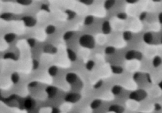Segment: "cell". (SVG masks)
<instances>
[{
  "label": "cell",
  "mask_w": 162,
  "mask_h": 113,
  "mask_svg": "<svg viewBox=\"0 0 162 113\" xmlns=\"http://www.w3.org/2000/svg\"><path fill=\"white\" fill-rule=\"evenodd\" d=\"M111 71L115 74H120L123 72V69L119 66H111Z\"/></svg>",
  "instance_id": "d6986e66"
},
{
  "label": "cell",
  "mask_w": 162,
  "mask_h": 113,
  "mask_svg": "<svg viewBox=\"0 0 162 113\" xmlns=\"http://www.w3.org/2000/svg\"><path fill=\"white\" fill-rule=\"evenodd\" d=\"M95 67V62L92 60H89L88 63H86V68L87 70H88V71H91V70L94 68Z\"/></svg>",
  "instance_id": "4316f807"
},
{
  "label": "cell",
  "mask_w": 162,
  "mask_h": 113,
  "mask_svg": "<svg viewBox=\"0 0 162 113\" xmlns=\"http://www.w3.org/2000/svg\"><path fill=\"white\" fill-rule=\"evenodd\" d=\"M102 85H103V81H102V80H99V81H98V82H96V84H95V86H94V88L95 89L100 88L102 86Z\"/></svg>",
  "instance_id": "e575fe53"
},
{
  "label": "cell",
  "mask_w": 162,
  "mask_h": 113,
  "mask_svg": "<svg viewBox=\"0 0 162 113\" xmlns=\"http://www.w3.org/2000/svg\"><path fill=\"white\" fill-rule=\"evenodd\" d=\"M22 21L27 27H34L37 23L36 19L31 16H25L22 18Z\"/></svg>",
  "instance_id": "52a82bcc"
},
{
  "label": "cell",
  "mask_w": 162,
  "mask_h": 113,
  "mask_svg": "<svg viewBox=\"0 0 162 113\" xmlns=\"http://www.w3.org/2000/svg\"><path fill=\"white\" fill-rule=\"evenodd\" d=\"M125 58L127 60H132V59H138L141 60L142 59V54L140 52L135 50H130L126 52Z\"/></svg>",
  "instance_id": "3957f363"
},
{
  "label": "cell",
  "mask_w": 162,
  "mask_h": 113,
  "mask_svg": "<svg viewBox=\"0 0 162 113\" xmlns=\"http://www.w3.org/2000/svg\"><path fill=\"white\" fill-rule=\"evenodd\" d=\"M15 38H16V35L11 33H7L6 35H5L4 40H6L7 43H12V42L15 40Z\"/></svg>",
  "instance_id": "e0dca14e"
},
{
  "label": "cell",
  "mask_w": 162,
  "mask_h": 113,
  "mask_svg": "<svg viewBox=\"0 0 162 113\" xmlns=\"http://www.w3.org/2000/svg\"><path fill=\"white\" fill-rule=\"evenodd\" d=\"M143 40L145 41V43L148 44H152L154 42V35L150 32H148V33H145L143 35Z\"/></svg>",
  "instance_id": "30bf717a"
},
{
  "label": "cell",
  "mask_w": 162,
  "mask_h": 113,
  "mask_svg": "<svg viewBox=\"0 0 162 113\" xmlns=\"http://www.w3.org/2000/svg\"><path fill=\"white\" fill-rule=\"evenodd\" d=\"M38 67H39V62H38V60H36V59H34V60L33 61V69H38Z\"/></svg>",
  "instance_id": "836d02e7"
},
{
  "label": "cell",
  "mask_w": 162,
  "mask_h": 113,
  "mask_svg": "<svg viewBox=\"0 0 162 113\" xmlns=\"http://www.w3.org/2000/svg\"><path fill=\"white\" fill-rule=\"evenodd\" d=\"M45 52H50V53H55L57 52V48H53L52 45H50V44H48V45H46L45 46Z\"/></svg>",
  "instance_id": "603a6c76"
},
{
  "label": "cell",
  "mask_w": 162,
  "mask_h": 113,
  "mask_svg": "<svg viewBox=\"0 0 162 113\" xmlns=\"http://www.w3.org/2000/svg\"><path fill=\"white\" fill-rule=\"evenodd\" d=\"M160 42H161V44H162V37H161V41H160Z\"/></svg>",
  "instance_id": "7dc6e473"
},
{
  "label": "cell",
  "mask_w": 162,
  "mask_h": 113,
  "mask_svg": "<svg viewBox=\"0 0 162 113\" xmlns=\"http://www.w3.org/2000/svg\"><path fill=\"white\" fill-rule=\"evenodd\" d=\"M4 59H16L15 58V55L14 53L9 52L6 53V55H4Z\"/></svg>",
  "instance_id": "f546056e"
},
{
  "label": "cell",
  "mask_w": 162,
  "mask_h": 113,
  "mask_svg": "<svg viewBox=\"0 0 162 113\" xmlns=\"http://www.w3.org/2000/svg\"><path fill=\"white\" fill-rule=\"evenodd\" d=\"M109 111L114 113H123L125 111V108L119 105H112L110 106Z\"/></svg>",
  "instance_id": "9c48e42d"
},
{
  "label": "cell",
  "mask_w": 162,
  "mask_h": 113,
  "mask_svg": "<svg viewBox=\"0 0 162 113\" xmlns=\"http://www.w3.org/2000/svg\"><path fill=\"white\" fill-rule=\"evenodd\" d=\"M145 17H146V13L144 12L142 13L141 14V16H140V19H141V20H144V19L145 18Z\"/></svg>",
  "instance_id": "60d3db41"
},
{
  "label": "cell",
  "mask_w": 162,
  "mask_h": 113,
  "mask_svg": "<svg viewBox=\"0 0 162 113\" xmlns=\"http://www.w3.org/2000/svg\"><path fill=\"white\" fill-rule=\"evenodd\" d=\"M48 73L50 76L54 77V76L57 75V73H58V68H57L56 66H52V67H50L48 68Z\"/></svg>",
  "instance_id": "9a60e30c"
},
{
  "label": "cell",
  "mask_w": 162,
  "mask_h": 113,
  "mask_svg": "<svg viewBox=\"0 0 162 113\" xmlns=\"http://www.w3.org/2000/svg\"><path fill=\"white\" fill-rule=\"evenodd\" d=\"M158 21L160 22V24H162V12H160L158 15Z\"/></svg>",
  "instance_id": "ab89813d"
},
{
  "label": "cell",
  "mask_w": 162,
  "mask_h": 113,
  "mask_svg": "<svg viewBox=\"0 0 162 113\" xmlns=\"http://www.w3.org/2000/svg\"><path fill=\"white\" fill-rule=\"evenodd\" d=\"M79 42H80V46L84 47L85 48L91 49V48H95V39L90 34H84V35L80 36Z\"/></svg>",
  "instance_id": "6da1fadb"
},
{
  "label": "cell",
  "mask_w": 162,
  "mask_h": 113,
  "mask_svg": "<svg viewBox=\"0 0 162 113\" xmlns=\"http://www.w3.org/2000/svg\"><path fill=\"white\" fill-rule=\"evenodd\" d=\"M126 2H128V3H131V4H133V3H135V2H137V0H126Z\"/></svg>",
  "instance_id": "7bdbcfd3"
},
{
  "label": "cell",
  "mask_w": 162,
  "mask_h": 113,
  "mask_svg": "<svg viewBox=\"0 0 162 113\" xmlns=\"http://www.w3.org/2000/svg\"><path fill=\"white\" fill-rule=\"evenodd\" d=\"M102 105V101L101 100L99 99H95L91 103V108L92 109H97L99 108V106Z\"/></svg>",
  "instance_id": "ac0fdd59"
},
{
  "label": "cell",
  "mask_w": 162,
  "mask_h": 113,
  "mask_svg": "<svg viewBox=\"0 0 162 113\" xmlns=\"http://www.w3.org/2000/svg\"><path fill=\"white\" fill-rule=\"evenodd\" d=\"M33 2V0H17V2H18L19 4L24 5V6H29Z\"/></svg>",
  "instance_id": "83f0119b"
},
{
  "label": "cell",
  "mask_w": 162,
  "mask_h": 113,
  "mask_svg": "<svg viewBox=\"0 0 162 113\" xmlns=\"http://www.w3.org/2000/svg\"><path fill=\"white\" fill-rule=\"evenodd\" d=\"M117 17L119 19H121V20H124V19H126L127 17V15L125 13H119Z\"/></svg>",
  "instance_id": "d6a6232c"
},
{
  "label": "cell",
  "mask_w": 162,
  "mask_h": 113,
  "mask_svg": "<svg viewBox=\"0 0 162 113\" xmlns=\"http://www.w3.org/2000/svg\"><path fill=\"white\" fill-rule=\"evenodd\" d=\"M81 98V95L78 93H75V92H72V93H68L67 95L64 97V100L67 102L69 103H76L78 102L79 101Z\"/></svg>",
  "instance_id": "277c9868"
},
{
  "label": "cell",
  "mask_w": 162,
  "mask_h": 113,
  "mask_svg": "<svg viewBox=\"0 0 162 113\" xmlns=\"http://www.w3.org/2000/svg\"><path fill=\"white\" fill-rule=\"evenodd\" d=\"M159 87H160V89L162 90V80H161V82H160V83H159Z\"/></svg>",
  "instance_id": "ee69618b"
},
{
  "label": "cell",
  "mask_w": 162,
  "mask_h": 113,
  "mask_svg": "<svg viewBox=\"0 0 162 113\" xmlns=\"http://www.w3.org/2000/svg\"><path fill=\"white\" fill-rule=\"evenodd\" d=\"M74 35V33L72 31H68L66 32L64 34V40H70L71 38Z\"/></svg>",
  "instance_id": "d4e9b609"
},
{
  "label": "cell",
  "mask_w": 162,
  "mask_h": 113,
  "mask_svg": "<svg viewBox=\"0 0 162 113\" xmlns=\"http://www.w3.org/2000/svg\"><path fill=\"white\" fill-rule=\"evenodd\" d=\"M132 38V33H131L130 31H126L123 33V39H124L126 41H129V40H131Z\"/></svg>",
  "instance_id": "cb8c5ba5"
},
{
  "label": "cell",
  "mask_w": 162,
  "mask_h": 113,
  "mask_svg": "<svg viewBox=\"0 0 162 113\" xmlns=\"http://www.w3.org/2000/svg\"><path fill=\"white\" fill-rule=\"evenodd\" d=\"M102 31L104 34H109L111 31V24L108 21H105L102 25Z\"/></svg>",
  "instance_id": "8fae6325"
},
{
  "label": "cell",
  "mask_w": 162,
  "mask_h": 113,
  "mask_svg": "<svg viewBox=\"0 0 162 113\" xmlns=\"http://www.w3.org/2000/svg\"><path fill=\"white\" fill-rule=\"evenodd\" d=\"M140 78H141V74L140 73H136L134 75V79L135 81H137V82H138Z\"/></svg>",
  "instance_id": "d590c367"
},
{
  "label": "cell",
  "mask_w": 162,
  "mask_h": 113,
  "mask_svg": "<svg viewBox=\"0 0 162 113\" xmlns=\"http://www.w3.org/2000/svg\"><path fill=\"white\" fill-rule=\"evenodd\" d=\"M66 82H68L70 85H73V84L76 83L78 80V76L77 74L75 73H72V72H70V73H68L66 74L65 77Z\"/></svg>",
  "instance_id": "8992f818"
},
{
  "label": "cell",
  "mask_w": 162,
  "mask_h": 113,
  "mask_svg": "<svg viewBox=\"0 0 162 113\" xmlns=\"http://www.w3.org/2000/svg\"><path fill=\"white\" fill-rule=\"evenodd\" d=\"M55 31H56V28H55L54 25H48L46 29H45V33H46L47 34H49V35L54 33Z\"/></svg>",
  "instance_id": "44dd1931"
},
{
  "label": "cell",
  "mask_w": 162,
  "mask_h": 113,
  "mask_svg": "<svg viewBox=\"0 0 162 113\" xmlns=\"http://www.w3.org/2000/svg\"><path fill=\"white\" fill-rule=\"evenodd\" d=\"M36 106V102L32 97H27L25 98L23 101V107L24 108L26 109L27 111H32L34 110V108Z\"/></svg>",
  "instance_id": "5b68a950"
},
{
  "label": "cell",
  "mask_w": 162,
  "mask_h": 113,
  "mask_svg": "<svg viewBox=\"0 0 162 113\" xmlns=\"http://www.w3.org/2000/svg\"><path fill=\"white\" fill-rule=\"evenodd\" d=\"M114 52H115V48L114 47L109 46L105 48V53L107 55H112L114 54Z\"/></svg>",
  "instance_id": "484cf974"
},
{
  "label": "cell",
  "mask_w": 162,
  "mask_h": 113,
  "mask_svg": "<svg viewBox=\"0 0 162 113\" xmlns=\"http://www.w3.org/2000/svg\"><path fill=\"white\" fill-rule=\"evenodd\" d=\"M94 22V17L91 15H89V16H87L84 19V24L86 25H90Z\"/></svg>",
  "instance_id": "7402d4cb"
},
{
  "label": "cell",
  "mask_w": 162,
  "mask_h": 113,
  "mask_svg": "<svg viewBox=\"0 0 162 113\" xmlns=\"http://www.w3.org/2000/svg\"><path fill=\"white\" fill-rule=\"evenodd\" d=\"M38 86V82H33L30 84H29V87H30V88L34 87V86Z\"/></svg>",
  "instance_id": "74e56055"
},
{
  "label": "cell",
  "mask_w": 162,
  "mask_h": 113,
  "mask_svg": "<svg viewBox=\"0 0 162 113\" xmlns=\"http://www.w3.org/2000/svg\"><path fill=\"white\" fill-rule=\"evenodd\" d=\"M11 81H12V82L14 84H17L18 83L19 80H20V76H19V74L18 73H13L12 74H11Z\"/></svg>",
  "instance_id": "ffe728a7"
},
{
  "label": "cell",
  "mask_w": 162,
  "mask_h": 113,
  "mask_svg": "<svg viewBox=\"0 0 162 113\" xmlns=\"http://www.w3.org/2000/svg\"><path fill=\"white\" fill-rule=\"evenodd\" d=\"M67 55L68 59L71 61H76V59H77V55H76V52H74L72 49H67Z\"/></svg>",
  "instance_id": "7c38bea8"
},
{
  "label": "cell",
  "mask_w": 162,
  "mask_h": 113,
  "mask_svg": "<svg viewBox=\"0 0 162 113\" xmlns=\"http://www.w3.org/2000/svg\"><path fill=\"white\" fill-rule=\"evenodd\" d=\"M162 63V59L160 58L159 55H156V56L154 57V59H153V66L154 67H160Z\"/></svg>",
  "instance_id": "5bb4252c"
},
{
  "label": "cell",
  "mask_w": 162,
  "mask_h": 113,
  "mask_svg": "<svg viewBox=\"0 0 162 113\" xmlns=\"http://www.w3.org/2000/svg\"><path fill=\"white\" fill-rule=\"evenodd\" d=\"M115 2L116 0H106L105 2H104V7L107 10H110L114 6Z\"/></svg>",
  "instance_id": "2e32d148"
},
{
  "label": "cell",
  "mask_w": 162,
  "mask_h": 113,
  "mask_svg": "<svg viewBox=\"0 0 162 113\" xmlns=\"http://www.w3.org/2000/svg\"><path fill=\"white\" fill-rule=\"evenodd\" d=\"M11 16H12V15L10 14H5L2 16V17H3L4 19H9L11 17Z\"/></svg>",
  "instance_id": "f35d334b"
},
{
  "label": "cell",
  "mask_w": 162,
  "mask_h": 113,
  "mask_svg": "<svg viewBox=\"0 0 162 113\" xmlns=\"http://www.w3.org/2000/svg\"><path fill=\"white\" fill-rule=\"evenodd\" d=\"M146 96H147V93L143 89L136 90L130 94V98L136 101H143L144 99L146 98Z\"/></svg>",
  "instance_id": "7a4b0ae2"
},
{
  "label": "cell",
  "mask_w": 162,
  "mask_h": 113,
  "mask_svg": "<svg viewBox=\"0 0 162 113\" xmlns=\"http://www.w3.org/2000/svg\"><path fill=\"white\" fill-rule=\"evenodd\" d=\"M161 109V106L160 105H158V104H156L155 105V110L158 111V110H160Z\"/></svg>",
  "instance_id": "b9f144b4"
},
{
  "label": "cell",
  "mask_w": 162,
  "mask_h": 113,
  "mask_svg": "<svg viewBox=\"0 0 162 113\" xmlns=\"http://www.w3.org/2000/svg\"><path fill=\"white\" fill-rule=\"evenodd\" d=\"M60 112H61V111H60V109L57 108H53L52 111H51V113H60Z\"/></svg>",
  "instance_id": "8d00e7d4"
},
{
  "label": "cell",
  "mask_w": 162,
  "mask_h": 113,
  "mask_svg": "<svg viewBox=\"0 0 162 113\" xmlns=\"http://www.w3.org/2000/svg\"><path fill=\"white\" fill-rule=\"evenodd\" d=\"M153 1H154V2H160L161 0H153Z\"/></svg>",
  "instance_id": "bcb514c9"
},
{
  "label": "cell",
  "mask_w": 162,
  "mask_h": 113,
  "mask_svg": "<svg viewBox=\"0 0 162 113\" xmlns=\"http://www.w3.org/2000/svg\"><path fill=\"white\" fill-rule=\"evenodd\" d=\"M80 2H82L85 5H91L94 2V0H80Z\"/></svg>",
  "instance_id": "1f68e13d"
},
{
  "label": "cell",
  "mask_w": 162,
  "mask_h": 113,
  "mask_svg": "<svg viewBox=\"0 0 162 113\" xmlns=\"http://www.w3.org/2000/svg\"><path fill=\"white\" fill-rule=\"evenodd\" d=\"M67 15H68V18L69 19V20H72L76 16V13L72 11H67Z\"/></svg>",
  "instance_id": "f1b7e54d"
},
{
  "label": "cell",
  "mask_w": 162,
  "mask_h": 113,
  "mask_svg": "<svg viewBox=\"0 0 162 113\" xmlns=\"http://www.w3.org/2000/svg\"><path fill=\"white\" fill-rule=\"evenodd\" d=\"M45 92H46L47 95H48L49 98H53V97H54V96L57 95V92H58V89H57V87H55V86H49L45 89Z\"/></svg>",
  "instance_id": "ba28073f"
},
{
  "label": "cell",
  "mask_w": 162,
  "mask_h": 113,
  "mask_svg": "<svg viewBox=\"0 0 162 113\" xmlns=\"http://www.w3.org/2000/svg\"><path fill=\"white\" fill-rule=\"evenodd\" d=\"M122 86L116 85V86H114L112 87L111 93L114 95V96H118V95H119L121 93H122Z\"/></svg>",
  "instance_id": "4fadbf2b"
},
{
  "label": "cell",
  "mask_w": 162,
  "mask_h": 113,
  "mask_svg": "<svg viewBox=\"0 0 162 113\" xmlns=\"http://www.w3.org/2000/svg\"><path fill=\"white\" fill-rule=\"evenodd\" d=\"M27 42L28 44H29L31 48L32 47H34V45L36 44V41H35V40H34V38H30V39H28Z\"/></svg>",
  "instance_id": "4dcf8cb0"
},
{
  "label": "cell",
  "mask_w": 162,
  "mask_h": 113,
  "mask_svg": "<svg viewBox=\"0 0 162 113\" xmlns=\"http://www.w3.org/2000/svg\"><path fill=\"white\" fill-rule=\"evenodd\" d=\"M0 100H2V92L0 90Z\"/></svg>",
  "instance_id": "f6af8a7d"
}]
</instances>
